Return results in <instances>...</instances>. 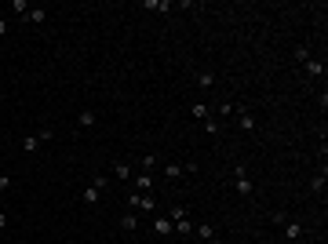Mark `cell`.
Listing matches in <instances>:
<instances>
[{"instance_id": "obj_10", "label": "cell", "mask_w": 328, "mask_h": 244, "mask_svg": "<svg viewBox=\"0 0 328 244\" xmlns=\"http://www.w3.org/2000/svg\"><path fill=\"white\" fill-rule=\"evenodd\" d=\"M193 233L208 244V240H215V226H212V222H197V226H193Z\"/></svg>"}, {"instance_id": "obj_28", "label": "cell", "mask_w": 328, "mask_h": 244, "mask_svg": "<svg viewBox=\"0 0 328 244\" xmlns=\"http://www.w3.org/2000/svg\"><path fill=\"white\" fill-rule=\"evenodd\" d=\"M208 244H223V240H219V237H215V240H208Z\"/></svg>"}, {"instance_id": "obj_13", "label": "cell", "mask_w": 328, "mask_h": 244, "mask_svg": "<svg viewBox=\"0 0 328 244\" xmlns=\"http://www.w3.org/2000/svg\"><path fill=\"white\" fill-rule=\"evenodd\" d=\"M113 179H120V182H132V164L117 160V164H113Z\"/></svg>"}, {"instance_id": "obj_26", "label": "cell", "mask_w": 328, "mask_h": 244, "mask_svg": "<svg viewBox=\"0 0 328 244\" xmlns=\"http://www.w3.org/2000/svg\"><path fill=\"white\" fill-rule=\"evenodd\" d=\"M8 29H11V26H8V19H0V37H4V33H8Z\"/></svg>"}, {"instance_id": "obj_3", "label": "cell", "mask_w": 328, "mask_h": 244, "mask_svg": "<svg viewBox=\"0 0 328 244\" xmlns=\"http://www.w3.org/2000/svg\"><path fill=\"white\" fill-rule=\"evenodd\" d=\"M233 113H237V124H241V131H255V113L248 110V106H233Z\"/></svg>"}, {"instance_id": "obj_23", "label": "cell", "mask_w": 328, "mask_h": 244, "mask_svg": "<svg viewBox=\"0 0 328 244\" xmlns=\"http://www.w3.org/2000/svg\"><path fill=\"white\" fill-rule=\"evenodd\" d=\"M11 11H19V15H26V11H29V4H26V0H11Z\"/></svg>"}, {"instance_id": "obj_24", "label": "cell", "mask_w": 328, "mask_h": 244, "mask_svg": "<svg viewBox=\"0 0 328 244\" xmlns=\"http://www.w3.org/2000/svg\"><path fill=\"white\" fill-rule=\"evenodd\" d=\"M150 168H157V157H153V153L143 157V172H150Z\"/></svg>"}, {"instance_id": "obj_8", "label": "cell", "mask_w": 328, "mask_h": 244, "mask_svg": "<svg viewBox=\"0 0 328 244\" xmlns=\"http://www.w3.org/2000/svg\"><path fill=\"white\" fill-rule=\"evenodd\" d=\"M281 226H285V240H299V237H303V222H295V219L288 222V219H285Z\"/></svg>"}, {"instance_id": "obj_17", "label": "cell", "mask_w": 328, "mask_h": 244, "mask_svg": "<svg viewBox=\"0 0 328 244\" xmlns=\"http://www.w3.org/2000/svg\"><path fill=\"white\" fill-rule=\"evenodd\" d=\"M146 11H171V0H143Z\"/></svg>"}, {"instance_id": "obj_6", "label": "cell", "mask_w": 328, "mask_h": 244, "mask_svg": "<svg viewBox=\"0 0 328 244\" xmlns=\"http://www.w3.org/2000/svg\"><path fill=\"white\" fill-rule=\"evenodd\" d=\"M81 201H84V204H88V208H95V204H99V201H102V190H99V186H95V182H91V186H88V190H84V193H81Z\"/></svg>"}, {"instance_id": "obj_22", "label": "cell", "mask_w": 328, "mask_h": 244, "mask_svg": "<svg viewBox=\"0 0 328 244\" xmlns=\"http://www.w3.org/2000/svg\"><path fill=\"white\" fill-rule=\"evenodd\" d=\"M205 131H208V135H219L223 128H219V120H215V117H208V120H205Z\"/></svg>"}, {"instance_id": "obj_4", "label": "cell", "mask_w": 328, "mask_h": 244, "mask_svg": "<svg viewBox=\"0 0 328 244\" xmlns=\"http://www.w3.org/2000/svg\"><path fill=\"white\" fill-rule=\"evenodd\" d=\"M132 186H135V193H150V190H153V179H150V172H139V175H132Z\"/></svg>"}, {"instance_id": "obj_1", "label": "cell", "mask_w": 328, "mask_h": 244, "mask_svg": "<svg viewBox=\"0 0 328 244\" xmlns=\"http://www.w3.org/2000/svg\"><path fill=\"white\" fill-rule=\"evenodd\" d=\"M233 190H237L241 197H252V179H248V172H244V164H233Z\"/></svg>"}, {"instance_id": "obj_21", "label": "cell", "mask_w": 328, "mask_h": 244, "mask_svg": "<svg viewBox=\"0 0 328 244\" xmlns=\"http://www.w3.org/2000/svg\"><path fill=\"white\" fill-rule=\"evenodd\" d=\"M310 58H314L310 55V44H299V48H295V62H310Z\"/></svg>"}, {"instance_id": "obj_2", "label": "cell", "mask_w": 328, "mask_h": 244, "mask_svg": "<svg viewBox=\"0 0 328 244\" xmlns=\"http://www.w3.org/2000/svg\"><path fill=\"white\" fill-rule=\"evenodd\" d=\"M128 208H132V211H157V201H153V193H135V190H132Z\"/></svg>"}, {"instance_id": "obj_5", "label": "cell", "mask_w": 328, "mask_h": 244, "mask_svg": "<svg viewBox=\"0 0 328 244\" xmlns=\"http://www.w3.org/2000/svg\"><path fill=\"white\" fill-rule=\"evenodd\" d=\"M171 226L179 230V237H193V219H190V211H186L182 219H171Z\"/></svg>"}, {"instance_id": "obj_12", "label": "cell", "mask_w": 328, "mask_h": 244, "mask_svg": "<svg viewBox=\"0 0 328 244\" xmlns=\"http://www.w3.org/2000/svg\"><path fill=\"white\" fill-rule=\"evenodd\" d=\"M190 117H193V120H208V117H212L208 102H193V106H190Z\"/></svg>"}, {"instance_id": "obj_16", "label": "cell", "mask_w": 328, "mask_h": 244, "mask_svg": "<svg viewBox=\"0 0 328 244\" xmlns=\"http://www.w3.org/2000/svg\"><path fill=\"white\" fill-rule=\"evenodd\" d=\"M40 146H44V142H40V135H26V139H22V149H26V153H37Z\"/></svg>"}, {"instance_id": "obj_27", "label": "cell", "mask_w": 328, "mask_h": 244, "mask_svg": "<svg viewBox=\"0 0 328 244\" xmlns=\"http://www.w3.org/2000/svg\"><path fill=\"white\" fill-rule=\"evenodd\" d=\"M4 226H8V215H4V211H0V230H4Z\"/></svg>"}, {"instance_id": "obj_25", "label": "cell", "mask_w": 328, "mask_h": 244, "mask_svg": "<svg viewBox=\"0 0 328 244\" xmlns=\"http://www.w3.org/2000/svg\"><path fill=\"white\" fill-rule=\"evenodd\" d=\"M8 186H11V175H0V193H4Z\"/></svg>"}, {"instance_id": "obj_19", "label": "cell", "mask_w": 328, "mask_h": 244, "mask_svg": "<svg viewBox=\"0 0 328 244\" xmlns=\"http://www.w3.org/2000/svg\"><path fill=\"white\" fill-rule=\"evenodd\" d=\"M310 193H317V197L324 193V168H321V172H317L314 179H310Z\"/></svg>"}, {"instance_id": "obj_11", "label": "cell", "mask_w": 328, "mask_h": 244, "mask_svg": "<svg viewBox=\"0 0 328 244\" xmlns=\"http://www.w3.org/2000/svg\"><path fill=\"white\" fill-rule=\"evenodd\" d=\"M182 175H186V172H182V164H179V160H168V164H164V179L175 182V179H182Z\"/></svg>"}, {"instance_id": "obj_15", "label": "cell", "mask_w": 328, "mask_h": 244, "mask_svg": "<svg viewBox=\"0 0 328 244\" xmlns=\"http://www.w3.org/2000/svg\"><path fill=\"white\" fill-rule=\"evenodd\" d=\"M306 77H324V62H317V58H310V62H303Z\"/></svg>"}, {"instance_id": "obj_20", "label": "cell", "mask_w": 328, "mask_h": 244, "mask_svg": "<svg viewBox=\"0 0 328 244\" xmlns=\"http://www.w3.org/2000/svg\"><path fill=\"white\" fill-rule=\"evenodd\" d=\"M120 230H124V233H135V230H139V219H135V215H124V219H120Z\"/></svg>"}, {"instance_id": "obj_18", "label": "cell", "mask_w": 328, "mask_h": 244, "mask_svg": "<svg viewBox=\"0 0 328 244\" xmlns=\"http://www.w3.org/2000/svg\"><path fill=\"white\" fill-rule=\"evenodd\" d=\"M197 88H205V91H208V88H215V73H212V69L197 73Z\"/></svg>"}, {"instance_id": "obj_14", "label": "cell", "mask_w": 328, "mask_h": 244, "mask_svg": "<svg viewBox=\"0 0 328 244\" xmlns=\"http://www.w3.org/2000/svg\"><path fill=\"white\" fill-rule=\"evenodd\" d=\"M95 113H91V110H81V113H77V128H95Z\"/></svg>"}, {"instance_id": "obj_9", "label": "cell", "mask_w": 328, "mask_h": 244, "mask_svg": "<svg viewBox=\"0 0 328 244\" xmlns=\"http://www.w3.org/2000/svg\"><path fill=\"white\" fill-rule=\"evenodd\" d=\"M22 19H26V22H33V26H44V22H48V11H44V8H29Z\"/></svg>"}, {"instance_id": "obj_7", "label": "cell", "mask_w": 328, "mask_h": 244, "mask_svg": "<svg viewBox=\"0 0 328 244\" xmlns=\"http://www.w3.org/2000/svg\"><path fill=\"white\" fill-rule=\"evenodd\" d=\"M171 230H175V226H171L168 215H157V219H153V233H157V237H168Z\"/></svg>"}]
</instances>
